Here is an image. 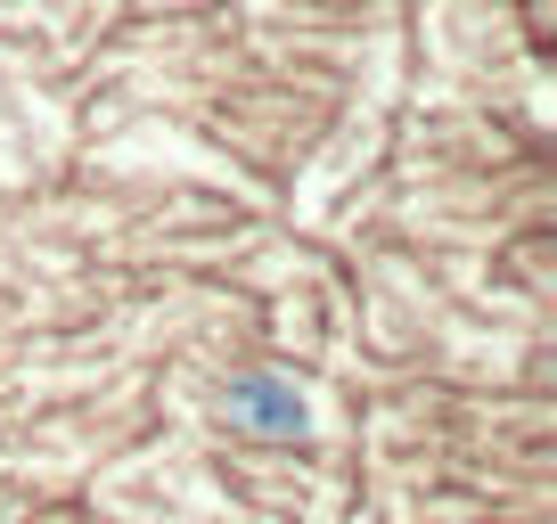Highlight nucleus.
<instances>
[{
    "instance_id": "obj_1",
    "label": "nucleus",
    "mask_w": 557,
    "mask_h": 524,
    "mask_svg": "<svg viewBox=\"0 0 557 524\" xmlns=\"http://www.w3.org/2000/svg\"><path fill=\"white\" fill-rule=\"evenodd\" d=\"M222 419L255 442H304L312 435V394L287 369H230L222 377Z\"/></svg>"
}]
</instances>
